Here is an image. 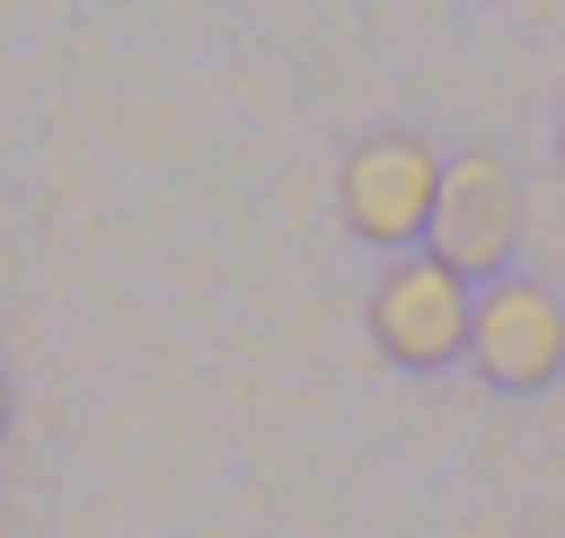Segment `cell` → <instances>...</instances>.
Returning a JSON list of instances; mask_svg holds the SVG:
<instances>
[{
  "instance_id": "cell-1",
  "label": "cell",
  "mask_w": 565,
  "mask_h": 538,
  "mask_svg": "<svg viewBox=\"0 0 565 538\" xmlns=\"http://www.w3.org/2000/svg\"><path fill=\"white\" fill-rule=\"evenodd\" d=\"M441 168L450 159L424 132H371V141H353L344 168H335L344 229L362 247H380V256H415L424 229H433V203H441Z\"/></svg>"
},
{
  "instance_id": "cell-3",
  "label": "cell",
  "mask_w": 565,
  "mask_h": 538,
  "mask_svg": "<svg viewBox=\"0 0 565 538\" xmlns=\"http://www.w3.org/2000/svg\"><path fill=\"white\" fill-rule=\"evenodd\" d=\"M468 318H477V291L433 265L424 247L415 256H388L380 291H371V344L397 362V370H441L468 353Z\"/></svg>"
},
{
  "instance_id": "cell-2",
  "label": "cell",
  "mask_w": 565,
  "mask_h": 538,
  "mask_svg": "<svg viewBox=\"0 0 565 538\" xmlns=\"http://www.w3.org/2000/svg\"><path fill=\"white\" fill-rule=\"evenodd\" d=\"M512 247H521V185L494 150H459L441 168V203H433V229H424V256L450 265L468 291L494 273H512Z\"/></svg>"
},
{
  "instance_id": "cell-5",
  "label": "cell",
  "mask_w": 565,
  "mask_h": 538,
  "mask_svg": "<svg viewBox=\"0 0 565 538\" xmlns=\"http://www.w3.org/2000/svg\"><path fill=\"white\" fill-rule=\"evenodd\" d=\"M0 432H9V379H0Z\"/></svg>"
},
{
  "instance_id": "cell-4",
  "label": "cell",
  "mask_w": 565,
  "mask_h": 538,
  "mask_svg": "<svg viewBox=\"0 0 565 538\" xmlns=\"http://www.w3.org/2000/svg\"><path fill=\"white\" fill-rule=\"evenodd\" d=\"M468 362L477 379L530 397L547 379H565V300L530 273H503L477 291V318H468Z\"/></svg>"
},
{
  "instance_id": "cell-6",
  "label": "cell",
  "mask_w": 565,
  "mask_h": 538,
  "mask_svg": "<svg viewBox=\"0 0 565 538\" xmlns=\"http://www.w3.org/2000/svg\"><path fill=\"white\" fill-rule=\"evenodd\" d=\"M556 168H565V123H556Z\"/></svg>"
}]
</instances>
